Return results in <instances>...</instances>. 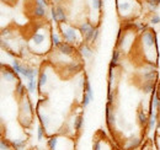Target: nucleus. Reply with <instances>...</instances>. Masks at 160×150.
<instances>
[{
	"label": "nucleus",
	"mask_w": 160,
	"mask_h": 150,
	"mask_svg": "<svg viewBox=\"0 0 160 150\" xmlns=\"http://www.w3.org/2000/svg\"><path fill=\"white\" fill-rule=\"evenodd\" d=\"M28 48L36 54L47 53L51 48H53L51 42V33H48L44 26H40L33 31L28 41Z\"/></svg>",
	"instance_id": "f257e3e1"
},
{
	"label": "nucleus",
	"mask_w": 160,
	"mask_h": 150,
	"mask_svg": "<svg viewBox=\"0 0 160 150\" xmlns=\"http://www.w3.org/2000/svg\"><path fill=\"white\" fill-rule=\"evenodd\" d=\"M139 42L143 47V52L145 51V59L148 63L149 54H152L154 62H157V57H158V43H157V35L152 28H147L145 31H143L139 36Z\"/></svg>",
	"instance_id": "f03ea898"
},
{
	"label": "nucleus",
	"mask_w": 160,
	"mask_h": 150,
	"mask_svg": "<svg viewBox=\"0 0 160 150\" xmlns=\"http://www.w3.org/2000/svg\"><path fill=\"white\" fill-rule=\"evenodd\" d=\"M57 26H58L59 33L64 42H68V43L75 46L77 48L81 43H84V38H82V35L78 28V26H74L73 23H69V22L60 23Z\"/></svg>",
	"instance_id": "7ed1b4c3"
},
{
	"label": "nucleus",
	"mask_w": 160,
	"mask_h": 150,
	"mask_svg": "<svg viewBox=\"0 0 160 150\" xmlns=\"http://www.w3.org/2000/svg\"><path fill=\"white\" fill-rule=\"evenodd\" d=\"M19 122L23 128L31 127L33 122V106L30 101V97L27 95H23L20 97V106H19Z\"/></svg>",
	"instance_id": "20e7f679"
},
{
	"label": "nucleus",
	"mask_w": 160,
	"mask_h": 150,
	"mask_svg": "<svg viewBox=\"0 0 160 150\" xmlns=\"http://www.w3.org/2000/svg\"><path fill=\"white\" fill-rule=\"evenodd\" d=\"M136 32L137 31H123L120 30L118 37H117V48H121V53L129 52L136 41Z\"/></svg>",
	"instance_id": "39448f33"
},
{
	"label": "nucleus",
	"mask_w": 160,
	"mask_h": 150,
	"mask_svg": "<svg viewBox=\"0 0 160 150\" xmlns=\"http://www.w3.org/2000/svg\"><path fill=\"white\" fill-rule=\"evenodd\" d=\"M138 76H139L140 82H157L158 80V69L155 67V64L153 63H145L143 69L138 72Z\"/></svg>",
	"instance_id": "423d86ee"
},
{
	"label": "nucleus",
	"mask_w": 160,
	"mask_h": 150,
	"mask_svg": "<svg viewBox=\"0 0 160 150\" xmlns=\"http://www.w3.org/2000/svg\"><path fill=\"white\" fill-rule=\"evenodd\" d=\"M117 10H118V15L123 20H133L136 16V10H134V4L131 0H123L120 1L117 0Z\"/></svg>",
	"instance_id": "0eeeda50"
},
{
	"label": "nucleus",
	"mask_w": 160,
	"mask_h": 150,
	"mask_svg": "<svg viewBox=\"0 0 160 150\" xmlns=\"http://www.w3.org/2000/svg\"><path fill=\"white\" fill-rule=\"evenodd\" d=\"M78 28H79L81 35H82L84 42H86L89 44L92 43V37H94L96 26L90 20H82L79 25H78Z\"/></svg>",
	"instance_id": "6e6552de"
},
{
	"label": "nucleus",
	"mask_w": 160,
	"mask_h": 150,
	"mask_svg": "<svg viewBox=\"0 0 160 150\" xmlns=\"http://www.w3.org/2000/svg\"><path fill=\"white\" fill-rule=\"evenodd\" d=\"M51 18L53 20V22H56L57 25H60V23H65L68 22V14H67V10L63 5H53L51 8Z\"/></svg>",
	"instance_id": "1a4fd4ad"
},
{
	"label": "nucleus",
	"mask_w": 160,
	"mask_h": 150,
	"mask_svg": "<svg viewBox=\"0 0 160 150\" xmlns=\"http://www.w3.org/2000/svg\"><path fill=\"white\" fill-rule=\"evenodd\" d=\"M106 124H107V127H108L111 131L115 129V127H116V124H117V117H116L115 106L111 105V103H107V105H106Z\"/></svg>",
	"instance_id": "9d476101"
},
{
	"label": "nucleus",
	"mask_w": 160,
	"mask_h": 150,
	"mask_svg": "<svg viewBox=\"0 0 160 150\" xmlns=\"http://www.w3.org/2000/svg\"><path fill=\"white\" fill-rule=\"evenodd\" d=\"M53 49H56L57 52H59L60 54H63V56L65 57H69V58H73V57L77 54V47L75 46H73V44H70V43H68V42H62L59 44V47H57V48H53Z\"/></svg>",
	"instance_id": "9b49d317"
},
{
	"label": "nucleus",
	"mask_w": 160,
	"mask_h": 150,
	"mask_svg": "<svg viewBox=\"0 0 160 150\" xmlns=\"http://www.w3.org/2000/svg\"><path fill=\"white\" fill-rule=\"evenodd\" d=\"M37 75H40V74H38L37 68L31 67V65H28V64H23V68H22L21 76H22V78L26 80V82H27V81H31V80H35L36 78H38Z\"/></svg>",
	"instance_id": "f8f14e48"
},
{
	"label": "nucleus",
	"mask_w": 160,
	"mask_h": 150,
	"mask_svg": "<svg viewBox=\"0 0 160 150\" xmlns=\"http://www.w3.org/2000/svg\"><path fill=\"white\" fill-rule=\"evenodd\" d=\"M140 140L139 137L132 134L131 137H128L127 139H124V143H123V149L124 150H136L140 147Z\"/></svg>",
	"instance_id": "ddd939ff"
},
{
	"label": "nucleus",
	"mask_w": 160,
	"mask_h": 150,
	"mask_svg": "<svg viewBox=\"0 0 160 150\" xmlns=\"http://www.w3.org/2000/svg\"><path fill=\"white\" fill-rule=\"evenodd\" d=\"M16 76H18V74L14 72V69L11 67H8V65H2L1 67V78H2L4 81L15 82ZM16 81H19V80H16Z\"/></svg>",
	"instance_id": "4468645a"
},
{
	"label": "nucleus",
	"mask_w": 160,
	"mask_h": 150,
	"mask_svg": "<svg viewBox=\"0 0 160 150\" xmlns=\"http://www.w3.org/2000/svg\"><path fill=\"white\" fill-rule=\"evenodd\" d=\"M78 52H79V54L81 56V58H84V59H91L92 56H94V49L86 42L81 43L79 47H78Z\"/></svg>",
	"instance_id": "2eb2a0df"
},
{
	"label": "nucleus",
	"mask_w": 160,
	"mask_h": 150,
	"mask_svg": "<svg viewBox=\"0 0 160 150\" xmlns=\"http://www.w3.org/2000/svg\"><path fill=\"white\" fill-rule=\"evenodd\" d=\"M81 68H82V64L80 63L79 60H72V62H69L63 69L68 73V74L73 75V74H77L78 72H80L81 70Z\"/></svg>",
	"instance_id": "dca6fc26"
},
{
	"label": "nucleus",
	"mask_w": 160,
	"mask_h": 150,
	"mask_svg": "<svg viewBox=\"0 0 160 150\" xmlns=\"http://www.w3.org/2000/svg\"><path fill=\"white\" fill-rule=\"evenodd\" d=\"M137 121H138V124H139L142 128L147 127L148 126V122H149V116L147 114L145 110L139 107L137 110Z\"/></svg>",
	"instance_id": "f3484780"
},
{
	"label": "nucleus",
	"mask_w": 160,
	"mask_h": 150,
	"mask_svg": "<svg viewBox=\"0 0 160 150\" xmlns=\"http://www.w3.org/2000/svg\"><path fill=\"white\" fill-rule=\"evenodd\" d=\"M159 113L157 111H150L149 113V122H148V131L149 132H153L155 128H157V124L159 122Z\"/></svg>",
	"instance_id": "a211bd4d"
},
{
	"label": "nucleus",
	"mask_w": 160,
	"mask_h": 150,
	"mask_svg": "<svg viewBox=\"0 0 160 150\" xmlns=\"http://www.w3.org/2000/svg\"><path fill=\"white\" fill-rule=\"evenodd\" d=\"M140 89L145 95H153L157 91V82H143Z\"/></svg>",
	"instance_id": "6ab92c4d"
},
{
	"label": "nucleus",
	"mask_w": 160,
	"mask_h": 150,
	"mask_svg": "<svg viewBox=\"0 0 160 150\" xmlns=\"http://www.w3.org/2000/svg\"><path fill=\"white\" fill-rule=\"evenodd\" d=\"M82 124H84V116L82 113L77 114L74 118H73V129L75 133H79L82 128Z\"/></svg>",
	"instance_id": "aec40b11"
},
{
	"label": "nucleus",
	"mask_w": 160,
	"mask_h": 150,
	"mask_svg": "<svg viewBox=\"0 0 160 150\" xmlns=\"http://www.w3.org/2000/svg\"><path fill=\"white\" fill-rule=\"evenodd\" d=\"M51 42H52V47L53 48L59 47V44L63 42V38H62L59 32H57L54 30H51Z\"/></svg>",
	"instance_id": "412c9836"
},
{
	"label": "nucleus",
	"mask_w": 160,
	"mask_h": 150,
	"mask_svg": "<svg viewBox=\"0 0 160 150\" xmlns=\"http://www.w3.org/2000/svg\"><path fill=\"white\" fill-rule=\"evenodd\" d=\"M121 51L118 48H116L112 53V58H111V63H110V67H113V68H118L120 65V60H121Z\"/></svg>",
	"instance_id": "4be33fe9"
},
{
	"label": "nucleus",
	"mask_w": 160,
	"mask_h": 150,
	"mask_svg": "<svg viewBox=\"0 0 160 150\" xmlns=\"http://www.w3.org/2000/svg\"><path fill=\"white\" fill-rule=\"evenodd\" d=\"M89 5L91 8V12L101 14V10H102V0H90L89 1Z\"/></svg>",
	"instance_id": "5701e85b"
},
{
	"label": "nucleus",
	"mask_w": 160,
	"mask_h": 150,
	"mask_svg": "<svg viewBox=\"0 0 160 150\" xmlns=\"http://www.w3.org/2000/svg\"><path fill=\"white\" fill-rule=\"evenodd\" d=\"M58 140H59V135H51L48 137V140H47V148L48 150H56L57 145H58Z\"/></svg>",
	"instance_id": "b1692460"
},
{
	"label": "nucleus",
	"mask_w": 160,
	"mask_h": 150,
	"mask_svg": "<svg viewBox=\"0 0 160 150\" xmlns=\"http://www.w3.org/2000/svg\"><path fill=\"white\" fill-rule=\"evenodd\" d=\"M37 81H38V90H42V88H44L48 82V74L46 70H42L37 78Z\"/></svg>",
	"instance_id": "393cba45"
},
{
	"label": "nucleus",
	"mask_w": 160,
	"mask_h": 150,
	"mask_svg": "<svg viewBox=\"0 0 160 150\" xmlns=\"http://www.w3.org/2000/svg\"><path fill=\"white\" fill-rule=\"evenodd\" d=\"M32 15L36 19H44L47 16V9L40 8V6H35L32 10Z\"/></svg>",
	"instance_id": "a878e982"
},
{
	"label": "nucleus",
	"mask_w": 160,
	"mask_h": 150,
	"mask_svg": "<svg viewBox=\"0 0 160 150\" xmlns=\"http://www.w3.org/2000/svg\"><path fill=\"white\" fill-rule=\"evenodd\" d=\"M37 116H38V119H40V124H42V126L47 129V128L49 127V123H51V118H49V116L42 113L40 110L37 111Z\"/></svg>",
	"instance_id": "bb28decb"
},
{
	"label": "nucleus",
	"mask_w": 160,
	"mask_h": 150,
	"mask_svg": "<svg viewBox=\"0 0 160 150\" xmlns=\"http://www.w3.org/2000/svg\"><path fill=\"white\" fill-rule=\"evenodd\" d=\"M11 144H12L14 150H23L26 148L27 140L26 139H14V140H11Z\"/></svg>",
	"instance_id": "cd10ccee"
},
{
	"label": "nucleus",
	"mask_w": 160,
	"mask_h": 150,
	"mask_svg": "<svg viewBox=\"0 0 160 150\" xmlns=\"http://www.w3.org/2000/svg\"><path fill=\"white\" fill-rule=\"evenodd\" d=\"M84 94L88 95V96L91 98V101L94 100L92 88H91V82H90V80H89V79H85V81H84Z\"/></svg>",
	"instance_id": "c85d7f7f"
},
{
	"label": "nucleus",
	"mask_w": 160,
	"mask_h": 150,
	"mask_svg": "<svg viewBox=\"0 0 160 150\" xmlns=\"http://www.w3.org/2000/svg\"><path fill=\"white\" fill-rule=\"evenodd\" d=\"M38 89V81H37V79H35V80H31V81H27L26 82V90L30 92V94H33V92H36V90Z\"/></svg>",
	"instance_id": "c756f323"
},
{
	"label": "nucleus",
	"mask_w": 160,
	"mask_h": 150,
	"mask_svg": "<svg viewBox=\"0 0 160 150\" xmlns=\"http://www.w3.org/2000/svg\"><path fill=\"white\" fill-rule=\"evenodd\" d=\"M15 94L18 97H22L23 95H26V85H23L20 80L16 82V86H15Z\"/></svg>",
	"instance_id": "7c9ffc66"
},
{
	"label": "nucleus",
	"mask_w": 160,
	"mask_h": 150,
	"mask_svg": "<svg viewBox=\"0 0 160 150\" xmlns=\"http://www.w3.org/2000/svg\"><path fill=\"white\" fill-rule=\"evenodd\" d=\"M11 68L14 69V72H15L16 74L20 75V76H21V73H22V68H23V64H21L20 60H18V59H14V60H12V63H11Z\"/></svg>",
	"instance_id": "2f4dec72"
},
{
	"label": "nucleus",
	"mask_w": 160,
	"mask_h": 150,
	"mask_svg": "<svg viewBox=\"0 0 160 150\" xmlns=\"http://www.w3.org/2000/svg\"><path fill=\"white\" fill-rule=\"evenodd\" d=\"M0 149L1 150H14V148H12V144H11L10 140L2 138V139L0 140Z\"/></svg>",
	"instance_id": "473e14b6"
},
{
	"label": "nucleus",
	"mask_w": 160,
	"mask_h": 150,
	"mask_svg": "<svg viewBox=\"0 0 160 150\" xmlns=\"http://www.w3.org/2000/svg\"><path fill=\"white\" fill-rule=\"evenodd\" d=\"M44 137H46V128L42 124H38V127H37V139L42 140Z\"/></svg>",
	"instance_id": "72a5a7b5"
},
{
	"label": "nucleus",
	"mask_w": 160,
	"mask_h": 150,
	"mask_svg": "<svg viewBox=\"0 0 160 150\" xmlns=\"http://www.w3.org/2000/svg\"><path fill=\"white\" fill-rule=\"evenodd\" d=\"M91 103V98L88 96V95L82 94V100H81V106L84 107V108H86Z\"/></svg>",
	"instance_id": "f704fd0d"
},
{
	"label": "nucleus",
	"mask_w": 160,
	"mask_h": 150,
	"mask_svg": "<svg viewBox=\"0 0 160 150\" xmlns=\"http://www.w3.org/2000/svg\"><path fill=\"white\" fill-rule=\"evenodd\" d=\"M150 23L152 25H159L160 23V15L159 14H152V16H150Z\"/></svg>",
	"instance_id": "c9c22d12"
},
{
	"label": "nucleus",
	"mask_w": 160,
	"mask_h": 150,
	"mask_svg": "<svg viewBox=\"0 0 160 150\" xmlns=\"http://www.w3.org/2000/svg\"><path fill=\"white\" fill-rule=\"evenodd\" d=\"M48 1L49 0H35V6H40V8H48Z\"/></svg>",
	"instance_id": "e433bc0d"
},
{
	"label": "nucleus",
	"mask_w": 160,
	"mask_h": 150,
	"mask_svg": "<svg viewBox=\"0 0 160 150\" xmlns=\"http://www.w3.org/2000/svg\"><path fill=\"white\" fill-rule=\"evenodd\" d=\"M99 37H100V27L96 26V28H95V33H94V37H92V43L98 42Z\"/></svg>",
	"instance_id": "4c0bfd02"
},
{
	"label": "nucleus",
	"mask_w": 160,
	"mask_h": 150,
	"mask_svg": "<svg viewBox=\"0 0 160 150\" xmlns=\"http://www.w3.org/2000/svg\"><path fill=\"white\" fill-rule=\"evenodd\" d=\"M101 145H102V142L100 139H96L94 142V150H101Z\"/></svg>",
	"instance_id": "58836bf2"
},
{
	"label": "nucleus",
	"mask_w": 160,
	"mask_h": 150,
	"mask_svg": "<svg viewBox=\"0 0 160 150\" xmlns=\"http://www.w3.org/2000/svg\"><path fill=\"white\" fill-rule=\"evenodd\" d=\"M157 131H155V133H157V137H160V119L159 122H158V124H157V128H155Z\"/></svg>",
	"instance_id": "ea45409f"
},
{
	"label": "nucleus",
	"mask_w": 160,
	"mask_h": 150,
	"mask_svg": "<svg viewBox=\"0 0 160 150\" xmlns=\"http://www.w3.org/2000/svg\"><path fill=\"white\" fill-rule=\"evenodd\" d=\"M145 2H153V4H157L158 6H160V0H145Z\"/></svg>",
	"instance_id": "a19ab883"
},
{
	"label": "nucleus",
	"mask_w": 160,
	"mask_h": 150,
	"mask_svg": "<svg viewBox=\"0 0 160 150\" xmlns=\"http://www.w3.org/2000/svg\"><path fill=\"white\" fill-rule=\"evenodd\" d=\"M157 149L160 150V137H157Z\"/></svg>",
	"instance_id": "79ce46f5"
},
{
	"label": "nucleus",
	"mask_w": 160,
	"mask_h": 150,
	"mask_svg": "<svg viewBox=\"0 0 160 150\" xmlns=\"http://www.w3.org/2000/svg\"><path fill=\"white\" fill-rule=\"evenodd\" d=\"M157 112H158L160 114V103H159V107H158V111H157Z\"/></svg>",
	"instance_id": "37998d69"
},
{
	"label": "nucleus",
	"mask_w": 160,
	"mask_h": 150,
	"mask_svg": "<svg viewBox=\"0 0 160 150\" xmlns=\"http://www.w3.org/2000/svg\"><path fill=\"white\" fill-rule=\"evenodd\" d=\"M2 2H9V0H1Z\"/></svg>",
	"instance_id": "c03bdc74"
},
{
	"label": "nucleus",
	"mask_w": 160,
	"mask_h": 150,
	"mask_svg": "<svg viewBox=\"0 0 160 150\" xmlns=\"http://www.w3.org/2000/svg\"><path fill=\"white\" fill-rule=\"evenodd\" d=\"M158 92H159V95H160V85H159V89H158Z\"/></svg>",
	"instance_id": "a18cd8bd"
},
{
	"label": "nucleus",
	"mask_w": 160,
	"mask_h": 150,
	"mask_svg": "<svg viewBox=\"0 0 160 150\" xmlns=\"http://www.w3.org/2000/svg\"><path fill=\"white\" fill-rule=\"evenodd\" d=\"M35 150H42V149H35Z\"/></svg>",
	"instance_id": "49530a36"
}]
</instances>
